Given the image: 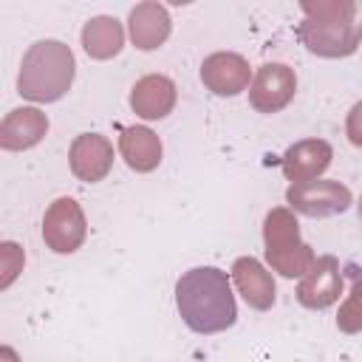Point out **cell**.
<instances>
[{"label":"cell","mask_w":362,"mask_h":362,"mask_svg":"<svg viewBox=\"0 0 362 362\" xmlns=\"http://www.w3.org/2000/svg\"><path fill=\"white\" fill-rule=\"evenodd\" d=\"M175 305L181 320L198 334H218L235 325L238 305L229 274L215 266H195L175 283Z\"/></svg>","instance_id":"obj_1"},{"label":"cell","mask_w":362,"mask_h":362,"mask_svg":"<svg viewBox=\"0 0 362 362\" xmlns=\"http://www.w3.org/2000/svg\"><path fill=\"white\" fill-rule=\"evenodd\" d=\"M297 90V76L283 62H266L257 68L252 88H249V105L257 113H277L283 110Z\"/></svg>","instance_id":"obj_7"},{"label":"cell","mask_w":362,"mask_h":362,"mask_svg":"<svg viewBox=\"0 0 362 362\" xmlns=\"http://www.w3.org/2000/svg\"><path fill=\"white\" fill-rule=\"evenodd\" d=\"M119 153L136 173H150L161 161V139L150 127H124L119 136Z\"/></svg>","instance_id":"obj_16"},{"label":"cell","mask_w":362,"mask_h":362,"mask_svg":"<svg viewBox=\"0 0 362 362\" xmlns=\"http://www.w3.org/2000/svg\"><path fill=\"white\" fill-rule=\"evenodd\" d=\"M249 79H252L249 62L240 54H232V51L209 54L201 65V82L218 96H235V93L246 90Z\"/></svg>","instance_id":"obj_9"},{"label":"cell","mask_w":362,"mask_h":362,"mask_svg":"<svg viewBox=\"0 0 362 362\" xmlns=\"http://www.w3.org/2000/svg\"><path fill=\"white\" fill-rule=\"evenodd\" d=\"M331 144L322 139H303L297 144H291L283 153V173L291 184H305V181H317V175H322L331 164Z\"/></svg>","instance_id":"obj_11"},{"label":"cell","mask_w":362,"mask_h":362,"mask_svg":"<svg viewBox=\"0 0 362 362\" xmlns=\"http://www.w3.org/2000/svg\"><path fill=\"white\" fill-rule=\"evenodd\" d=\"M345 136L354 147H362V102H356L348 113V122H345Z\"/></svg>","instance_id":"obj_20"},{"label":"cell","mask_w":362,"mask_h":362,"mask_svg":"<svg viewBox=\"0 0 362 362\" xmlns=\"http://www.w3.org/2000/svg\"><path fill=\"white\" fill-rule=\"evenodd\" d=\"M342 294V274H339V263L334 255H322L314 260V266L303 274L300 286H297V300L300 305L320 311L328 308L339 300Z\"/></svg>","instance_id":"obj_8"},{"label":"cell","mask_w":362,"mask_h":362,"mask_svg":"<svg viewBox=\"0 0 362 362\" xmlns=\"http://www.w3.org/2000/svg\"><path fill=\"white\" fill-rule=\"evenodd\" d=\"M0 257H3V286H8L11 280H14V274L23 269V252H20V246H14V243H3V249H0Z\"/></svg>","instance_id":"obj_19"},{"label":"cell","mask_w":362,"mask_h":362,"mask_svg":"<svg viewBox=\"0 0 362 362\" xmlns=\"http://www.w3.org/2000/svg\"><path fill=\"white\" fill-rule=\"evenodd\" d=\"M68 161H71V173L79 181L96 184L113 167V144L99 133H82L74 139Z\"/></svg>","instance_id":"obj_10"},{"label":"cell","mask_w":362,"mask_h":362,"mask_svg":"<svg viewBox=\"0 0 362 362\" xmlns=\"http://www.w3.org/2000/svg\"><path fill=\"white\" fill-rule=\"evenodd\" d=\"M0 362H17L14 351H11V348H3V351H0Z\"/></svg>","instance_id":"obj_21"},{"label":"cell","mask_w":362,"mask_h":362,"mask_svg":"<svg viewBox=\"0 0 362 362\" xmlns=\"http://www.w3.org/2000/svg\"><path fill=\"white\" fill-rule=\"evenodd\" d=\"M305 20L300 23V40L317 57H348L356 51L362 37L359 6L348 0L303 3Z\"/></svg>","instance_id":"obj_2"},{"label":"cell","mask_w":362,"mask_h":362,"mask_svg":"<svg viewBox=\"0 0 362 362\" xmlns=\"http://www.w3.org/2000/svg\"><path fill=\"white\" fill-rule=\"evenodd\" d=\"M263 243H266V260L274 272L283 277H303L314 266V252L308 243L300 240V226L291 209L277 206L266 215L263 223Z\"/></svg>","instance_id":"obj_4"},{"label":"cell","mask_w":362,"mask_h":362,"mask_svg":"<svg viewBox=\"0 0 362 362\" xmlns=\"http://www.w3.org/2000/svg\"><path fill=\"white\" fill-rule=\"evenodd\" d=\"M286 201L294 212L308 218H328L337 212H345L351 206V189L339 181H305L291 184L286 192Z\"/></svg>","instance_id":"obj_6"},{"label":"cell","mask_w":362,"mask_h":362,"mask_svg":"<svg viewBox=\"0 0 362 362\" xmlns=\"http://www.w3.org/2000/svg\"><path fill=\"white\" fill-rule=\"evenodd\" d=\"M45 130H48L45 113H40L37 107H14L11 113H6V119L0 124V147L3 150H28L45 136Z\"/></svg>","instance_id":"obj_14"},{"label":"cell","mask_w":362,"mask_h":362,"mask_svg":"<svg viewBox=\"0 0 362 362\" xmlns=\"http://www.w3.org/2000/svg\"><path fill=\"white\" fill-rule=\"evenodd\" d=\"M124 45V31L116 17H93L82 25V48L93 59H113Z\"/></svg>","instance_id":"obj_17"},{"label":"cell","mask_w":362,"mask_h":362,"mask_svg":"<svg viewBox=\"0 0 362 362\" xmlns=\"http://www.w3.org/2000/svg\"><path fill=\"white\" fill-rule=\"evenodd\" d=\"M232 283H235L238 294L246 300V305H252L257 311H269L274 305L277 288H274V280L260 260L238 257L232 263Z\"/></svg>","instance_id":"obj_12"},{"label":"cell","mask_w":362,"mask_h":362,"mask_svg":"<svg viewBox=\"0 0 362 362\" xmlns=\"http://www.w3.org/2000/svg\"><path fill=\"white\" fill-rule=\"evenodd\" d=\"M74 71H76V62L65 42L40 40L23 57L17 93L31 102H54L71 88Z\"/></svg>","instance_id":"obj_3"},{"label":"cell","mask_w":362,"mask_h":362,"mask_svg":"<svg viewBox=\"0 0 362 362\" xmlns=\"http://www.w3.org/2000/svg\"><path fill=\"white\" fill-rule=\"evenodd\" d=\"M85 212L74 198H57L42 218V240L57 255H71L85 243Z\"/></svg>","instance_id":"obj_5"},{"label":"cell","mask_w":362,"mask_h":362,"mask_svg":"<svg viewBox=\"0 0 362 362\" xmlns=\"http://www.w3.org/2000/svg\"><path fill=\"white\" fill-rule=\"evenodd\" d=\"M130 107L141 119H164L175 107V85L164 74L141 76L130 90Z\"/></svg>","instance_id":"obj_13"},{"label":"cell","mask_w":362,"mask_h":362,"mask_svg":"<svg viewBox=\"0 0 362 362\" xmlns=\"http://www.w3.org/2000/svg\"><path fill=\"white\" fill-rule=\"evenodd\" d=\"M337 328L345 331V334H359L362 331V269L354 272V286H351L345 303L339 305Z\"/></svg>","instance_id":"obj_18"},{"label":"cell","mask_w":362,"mask_h":362,"mask_svg":"<svg viewBox=\"0 0 362 362\" xmlns=\"http://www.w3.org/2000/svg\"><path fill=\"white\" fill-rule=\"evenodd\" d=\"M130 40L141 51L158 48L170 37V14L158 3H139L130 11Z\"/></svg>","instance_id":"obj_15"}]
</instances>
